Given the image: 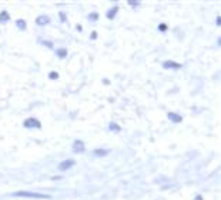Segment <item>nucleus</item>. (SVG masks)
I'll return each instance as SVG.
<instances>
[{
  "instance_id": "f3484780",
  "label": "nucleus",
  "mask_w": 221,
  "mask_h": 200,
  "mask_svg": "<svg viewBox=\"0 0 221 200\" xmlns=\"http://www.w3.org/2000/svg\"><path fill=\"white\" fill-rule=\"evenodd\" d=\"M42 43H43L46 47H49V49H52V47H53V43H52V42H47V40H44V42H42Z\"/></svg>"
},
{
  "instance_id": "2eb2a0df",
  "label": "nucleus",
  "mask_w": 221,
  "mask_h": 200,
  "mask_svg": "<svg viewBox=\"0 0 221 200\" xmlns=\"http://www.w3.org/2000/svg\"><path fill=\"white\" fill-rule=\"evenodd\" d=\"M49 77L52 79V80H56V79L59 77V73H57V72H50V73H49Z\"/></svg>"
},
{
  "instance_id": "9b49d317",
  "label": "nucleus",
  "mask_w": 221,
  "mask_h": 200,
  "mask_svg": "<svg viewBox=\"0 0 221 200\" xmlns=\"http://www.w3.org/2000/svg\"><path fill=\"white\" fill-rule=\"evenodd\" d=\"M16 26H17V29H20V30H26V27H27V24H26V22H24L23 19H17V20H16Z\"/></svg>"
},
{
  "instance_id": "412c9836",
  "label": "nucleus",
  "mask_w": 221,
  "mask_h": 200,
  "mask_svg": "<svg viewBox=\"0 0 221 200\" xmlns=\"http://www.w3.org/2000/svg\"><path fill=\"white\" fill-rule=\"evenodd\" d=\"M215 23H217V26H220V24H221V17H220V16L217 17V22H215Z\"/></svg>"
},
{
  "instance_id": "dca6fc26",
  "label": "nucleus",
  "mask_w": 221,
  "mask_h": 200,
  "mask_svg": "<svg viewBox=\"0 0 221 200\" xmlns=\"http://www.w3.org/2000/svg\"><path fill=\"white\" fill-rule=\"evenodd\" d=\"M59 16H60V19H61V22L64 23L67 20V17H66V13H63V11H60V13H59Z\"/></svg>"
},
{
  "instance_id": "6ab92c4d",
  "label": "nucleus",
  "mask_w": 221,
  "mask_h": 200,
  "mask_svg": "<svg viewBox=\"0 0 221 200\" xmlns=\"http://www.w3.org/2000/svg\"><path fill=\"white\" fill-rule=\"evenodd\" d=\"M90 39H97V33H96V32H93V33L90 34Z\"/></svg>"
},
{
  "instance_id": "aec40b11",
  "label": "nucleus",
  "mask_w": 221,
  "mask_h": 200,
  "mask_svg": "<svg viewBox=\"0 0 221 200\" xmlns=\"http://www.w3.org/2000/svg\"><path fill=\"white\" fill-rule=\"evenodd\" d=\"M130 6H138V1H129Z\"/></svg>"
},
{
  "instance_id": "f8f14e48",
  "label": "nucleus",
  "mask_w": 221,
  "mask_h": 200,
  "mask_svg": "<svg viewBox=\"0 0 221 200\" xmlns=\"http://www.w3.org/2000/svg\"><path fill=\"white\" fill-rule=\"evenodd\" d=\"M56 55L59 56L60 59H64L67 56V49L66 47H61V49H57V52H56Z\"/></svg>"
},
{
  "instance_id": "1a4fd4ad",
  "label": "nucleus",
  "mask_w": 221,
  "mask_h": 200,
  "mask_svg": "<svg viewBox=\"0 0 221 200\" xmlns=\"http://www.w3.org/2000/svg\"><path fill=\"white\" fill-rule=\"evenodd\" d=\"M9 20H10V14L6 10H1V13H0V23H7Z\"/></svg>"
},
{
  "instance_id": "423d86ee",
  "label": "nucleus",
  "mask_w": 221,
  "mask_h": 200,
  "mask_svg": "<svg viewBox=\"0 0 221 200\" xmlns=\"http://www.w3.org/2000/svg\"><path fill=\"white\" fill-rule=\"evenodd\" d=\"M181 66L183 65H180V63H177V62H173V60H166L164 63H163V67L164 69H181Z\"/></svg>"
},
{
  "instance_id": "f257e3e1",
  "label": "nucleus",
  "mask_w": 221,
  "mask_h": 200,
  "mask_svg": "<svg viewBox=\"0 0 221 200\" xmlns=\"http://www.w3.org/2000/svg\"><path fill=\"white\" fill-rule=\"evenodd\" d=\"M11 196L14 197H30V199H50L49 194H42V193H36V191H14Z\"/></svg>"
},
{
  "instance_id": "5701e85b",
  "label": "nucleus",
  "mask_w": 221,
  "mask_h": 200,
  "mask_svg": "<svg viewBox=\"0 0 221 200\" xmlns=\"http://www.w3.org/2000/svg\"><path fill=\"white\" fill-rule=\"evenodd\" d=\"M194 200H203V196H201V194H197V196H196V199Z\"/></svg>"
},
{
  "instance_id": "a211bd4d",
  "label": "nucleus",
  "mask_w": 221,
  "mask_h": 200,
  "mask_svg": "<svg viewBox=\"0 0 221 200\" xmlns=\"http://www.w3.org/2000/svg\"><path fill=\"white\" fill-rule=\"evenodd\" d=\"M158 30H160V32H166L167 24H158Z\"/></svg>"
},
{
  "instance_id": "0eeeda50",
  "label": "nucleus",
  "mask_w": 221,
  "mask_h": 200,
  "mask_svg": "<svg viewBox=\"0 0 221 200\" xmlns=\"http://www.w3.org/2000/svg\"><path fill=\"white\" fill-rule=\"evenodd\" d=\"M167 117L171 120L173 123H181V120H183V117L180 116V114H177V113H173V111H168V114H167Z\"/></svg>"
},
{
  "instance_id": "7ed1b4c3",
  "label": "nucleus",
  "mask_w": 221,
  "mask_h": 200,
  "mask_svg": "<svg viewBox=\"0 0 221 200\" xmlns=\"http://www.w3.org/2000/svg\"><path fill=\"white\" fill-rule=\"evenodd\" d=\"M74 165H76V162H74L73 159H66V160H63V162L59 163V170L66 172V170H68L70 167H73Z\"/></svg>"
},
{
  "instance_id": "ddd939ff",
  "label": "nucleus",
  "mask_w": 221,
  "mask_h": 200,
  "mask_svg": "<svg viewBox=\"0 0 221 200\" xmlns=\"http://www.w3.org/2000/svg\"><path fill=\"white\" fill-rule=\"evenodd\" d=\"M87 19L90 20V22H97V20H99V13H97V11L90 13V14L87 16Z\"/></svg>"
},
{
  "instance_id": "39448f33",
  "label": "nucleus",
  "mask_w": 221,
  "mask_h": 200,
  "mask_svg": "<svg viewBox=\"0 0 221 200\" xmlns=\"http://www.w3.org/2000/svg\"><path fill=\"white\" fill-rule=\"evenodd\" d=\"M36 24L37 26H46V24H49L50 23V17L47 16V14H40V16H37L36 17Z\"/></svg>"
},
{
  "instance_id": "f03ea898",
  "label": "nucleus",
  "mask_w": 221,
  "mask_h": 200,
  "mask_svg": "<svg viewBox=\"0 0 221 200\" xmlns=\"http://www.w3.org/2000/svg\"><path fill=\"white\" fill-rule=\"evenodd\" d=\"M23 126H24L26 129H40V127H42V123H40L39 119H36V117H29V119H26V120L23 122Z\"/></svg>"
},
{
  "instance_id": "4be33fe9",
  "label": "nucleus",
  "mask_w": 221,
  "mask_h": 200,
  "mask_svg": "<svg viewBox=\"0 0 221 200\" xmlns=\"http://www.w3.org/2000/svg\"><path fill=\"white\" fill-rule=\"evenodd\" d=\"M76 29H77L78 32H81V30H83V27H81L80 24H76Z\"/></svg>"
},
{
  "instance_id": "4468645a",
  "label": "nucleus",
  "mask_w": 221,
  "mask_h": 200,
  "mask_svg": "<svg viewBox=\"0 0 221 200\" xmlns=\"http://www.w3.org/2000/svg\"><path fill=\"white\" fill-rule=\"evenodd\" d=\"M109 129L113 130V132H120V130H121V127H120L119 124H116V123H113V122L109 124Z\"/></svg>"
},
{
  "instance_id": "6e6552de",
  "label": "nucleus",
  "mask_w": 221,
  "mask_h": 200,
  "mask_svg": "<svg viewBox=\"0 0 221 200\" xmlns=\"http://www.w3.org/2000/svg\"><path fill=\"white\" fill-rule=\"evenodd\" d=\"M93 155L97 156V157H104V156L109 155V150H106V149H94Z\"/></svg>"
},
{
  "instance_id": "9d476101",
  "label": "nucleus",
  "mask_w": 221,
  "mask_h": 200,
  "mask_svg": "<svg viewBox=\"0 0 221 200\" xmlns=\"http://www.w3.org/2000/svg\"><path fill=\"white\" fill-rule=\"evenodd\" d=\"M117 11H119V7H117V6H116V7H111L110 10L107 11V13H106V16H107V19H114V16H116V14H117Z\"/></svg>"
},
{
  "instance_id": "20e7f679",
  "label": "nucleus",
  "mask_w": 221,
  "mask_h": 200,
  "mask_svg": "<svg viewBox=\"0 0 221 200\" xmlns=\"http://www.w3.org/2000/svg\"><path fill=\"white\" fill-rule=\"evenodd\" d=\"M71 150H73V153H83V152L86 150L84 143H83L81 140H74V142H73V147H71Z\"/></svg>"
}]
</instances>
